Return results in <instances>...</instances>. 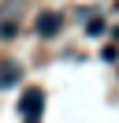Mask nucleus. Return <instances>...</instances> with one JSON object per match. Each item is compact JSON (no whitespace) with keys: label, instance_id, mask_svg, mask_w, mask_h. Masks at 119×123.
I'll use <instances>...</instances> for the list:
<instances>
[{"label":"nucleus","instance_id":"4","mask_svg":"<svg viewBox=\"0 0 119 123\" xmlns=\"http://www.w3.org/2000/svg\"><path fill=\"white\" fill-rule=\"evenodd\" d=\"M11 37H19V23H0V41H11Z\"/></svg>","mask_w":119,"mask_h":123},{"label":"nucleus","instance_id":"2","mask_svg":"<svg viewBox=\"0 0 119 123\" xmlns=\"http://www.w3.org/2000/svg\"><path fill=\"white\" fill-rule=\"evenodd\" d=\"M60 26H63V19H60L56 11H41V15H37V34H41V37H56Z\"/></svg>","mask_w":119,"mask_h":123},{"label":"nucleus","instance_id":"1","mask_svg":"<svg viewBox=\"0 0 119 123\" xmlns=\"http://www.w3.org/2000/svg\"><path fill=\"white\" fill-rule=\"evenodd\" d=\"M19 112H22V119H26V123H41V112H45V90H37V86L22 90Z\"/></svg>","mask_w":119,"mask_h":123},{"label":"nucleus","instance_id":"3","mask_svg":"<svg viewBox=\"0 0 119 123\" xmlns=\"http://www.w3.org/2000/svg\"><path fill=\"white\" fill-rule=\"evenodd\" d=\"M22 78V67L15 60H0V90H7V86H15Z\"/></svg>","mask_w":119,"mask_h":123},{"label":"nucleus","instance_id":"8","mask_svg":"<svg viewBox=\"0 0 119 123\" xmlns=\"http://www.w3.org/2000/svg\"><path fill=\"white\" fill-rule=\"evenodd\" d=\"M115 37H119V30H115Z\"/></svg>","mask_w":119,"mask_h":123},{"label":"nucleus","instance_id":"5","mask_svg":"<svg viewBox=\"0 0 119 123\" xmlns=\"http://www.w3.org/2000/svg\"><path fill=\"white\" fill-rule=\"evenodd\" d=\"M104 30H108V23H104V19H89V26H86V34H89V37H101Z\"/></svg>","mask_w":119,"mask_h":123},{"label":"nucleus","instance_id":"7","mask_svg":"<svg viewBox=\"0 0 119 123\" xmlns=\"http://www.w3.org/2000/svg\"><path fill=\"white\" fill-rule=\"evenodd\" d=\"M115 8H119V0H115Z\"/></svg>","mask_w":119,"mask_h":123},{"label":"nucleus","instance_id":"6","mask_svg":"<svg viewBox=\"0 0 119 123\" xmlns=\"http://www.w3.org/2000/svg\"><path fill=\"white\" fill-rule=\"evenodd\" d=\"M101 60L115 63V60H119V49H115V45H104V49H101Z\"/></svg>","mask_w":119,"mask_h":123}]
</instances>
